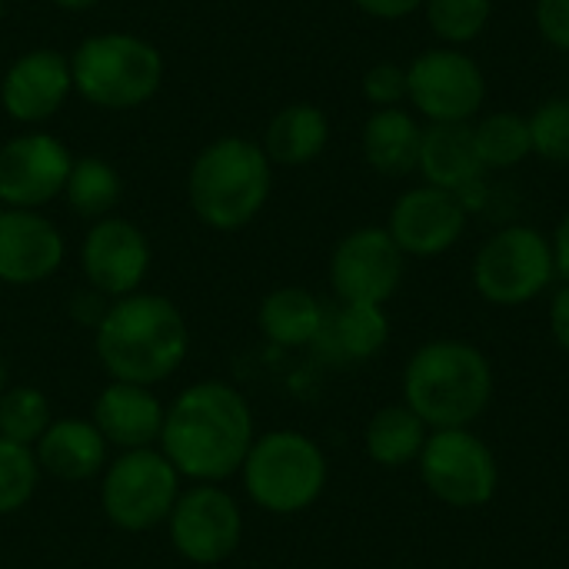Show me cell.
<instances>
[{
	"label": "cell",
	"mask_w": 569,
	"mask_h": 569,
	"mask_svg": "<svg viewBox=\"0 0 569 569\" xmlns=\"http://www.w3.org/2000/svg\"><path fill=\"white\" fill-rule=\"evenodd\" d=\"M533 23L553 50L569 53V0H537Z\"/></svg>",
	"instance_id": "cell-33"
},
{
	"label": "cell",
	"mask_w": 569,
	"mask_h": 569,
	"mask_svg": "<svg viewBox=\"0 0 569 569\" xmlns=\"http://www.w3.org/2000/svg\"><path fill=\"white\" fill-rule=\"evenodd\" d=\"M550 330H553V340L560 343V350L569 353V283L560 287L550 300Z\"/></svg>",
	"instance_id": "cell-36"
},
{
	"label": "cell",
	"mask_w": 569,
	"mask_h": 569,
	"mask_svg": "<svg viewBox=\"0 0 569 569\" xmlns=\"http://www.w3.org/2000/svg\"><path fill=\"white\" fill-rule=\"evenodd\" d=\"M53 423V410L43 390L30 383L7 387L0 397V437L20 447H37V440Z\"/></svg>",
	"instance_id": "cell-28"
},
{
	"label": "cell",
	"mask_w": 569,
	"mask_h": 569,
	"mask_svg": "<svg viewBox=\"0 0 569 569\" xmlns=\"http://www.w3.org/2000/svg\"><path fill=\"white\" fill-rule=\"evenodd\" d=\"M467 220L470 210L457 193L420 183L393 200L387 230L403 257L430 260L460 243V237L467 233Z\"/></svg>",
	"instance_id": "cell-14"
},
{
	"label": "cell",
	"mask_w": 569,
	"mask_h": 569,
	"mask_svg": "<svg viewBox=\"0 0 569 569\" xmlns=\"http://www.w3.org/2000/svg\"><path fill=\"white\" fill-rule=\"evenodd\" d=\"M150 260L153 253L147 233L123 217L93 220L80 247V267L87 287L103 293L107 300L137 293L150 273Z\"/></svg>",
	"instance_id": "cell-15"
},
{
	"label": "cell",
	"mask_w": 569,
	"mask_h": 569,
	"mask_svg": "<svg viewBox=\"0 0 569 569\" xmlns=\"http://www.w3.org/2000/svg\"><path fill=\"white\" fill-rule=\"evenodd\" d=\"M107 307H110V300H107L103 293L90 290V287H87V293H77V297L70 300V313H73V320H80V323H83V327H90V330H97V323L103 320Z\"/></svg>",
	"instance_id": "cell-35"
},
{
	"label": "cell",
	"mask_w": 569,
	"mask_h": 569,
	"mask_svg": "<svg viewBox=\"0 0 569 569\" xmlns=\"http://www.w3.org/2000/svg\"><path fill=\"white\" fill-rule=\"evenodd\" d=\"M40 473L63 480V483H83L107 470L110 463V443L93 427V420L63 417L47 427V433L33 447Z\"/></svg>",
	"instance_id": "cell-21"
},
{
	"label": "cell",
	"mask_w": 569,
	"mask_h": 569,
	"mask_svg": "<svg viewBox=\"0 0 569 569\" xmlns=\"http://www.w3.org/2000/svg\"><path fill=\"white\" fill-rule=\"evenodd\" d=\"M553 280V243L530 223L500 227L473 257V287L493 307H523Z\"/></svg>",
	"instance_id": "cell-8"
},
{
	"label": "cell",
	"mask_w": 569,
	"mask_h": 569,
	"mask_svg": "<svg viewBox=\"0 0 569 569\" xmlns=\"http://www.w3.org/2000/svg\"><path fill=\"white\" fill-rule=\"evenodd\" d=\"M190 350V330L180 307L160 293H130L110 300L93 330V353L117 383L157 387L170 380Z\"/></svg>",
	"instance_id": "cell-2"
},
{
	"label": "cell",
	"mask_w": 569,
	"mask_h": 569,
	"mask_svg": "<svg viewBox=\"0 0 569 569\" xmlns=\"http://www.w3.org/2000/svg\"><path fill=\"white\" fill-rule=\"evenodd\" d=\"M73 93L70 57L53 47L23 50L0 77V107L10 120L37 127L63 110Z\"/></svg>",
	"instance_id": "cell-16"
},
{
	"label": "cell",
	"mask_w": 569,
	"mask_h": 569,
	"mask_svg": "<svg viewBox=\"0 0 569 569\" xmlns=\"http://www.w3.org/2000/svg\"><path fill=\"white\" fill-rule=\"evenodd\" d=\"M330 143V117L317 103L297 100L280 107L263 130V153L273 167H307Z\"/></svg>",
	"instance_id": "cell-23"
},
{
	"label": "cell",
	"mask_w": 569,
	"mask_h": 569,
	"mask_svg": "<svg viewBox=\"0 0 569 569\" xmlns=\"http://www.w3.org/2000/svg\"><path fill=\"white\" fill-rule=\"evenodd\" d=\"M477 157L487 170H513L533 153L530 120L517 110H493L470 123Z\"/></svg>",
	"instance_id": "cell-27"
},
{
	"label": "cell",
	"mask_w": 569,
	"mask_h": 569,
	"mask_svg": "<svg viewBox=\"0 0 569 569\" xmlns=\"http://www.w3.org/2000/svg\"><path fill=\"white\" fill-rule=\"evenodd\" d=\"M417 173L423 177V183L450 190L457 197L480 190L487 167L477 157L470 123H430V127H423Z\"/></svg>",
	"instance_id": "cell-20"
},
{
	"label": "cell",
	"mask_w": 569,
	"mask_h": 569,
	"mask_svg": "<svg viewBox=\"0 0 569 569\" xmlns=\"http://www.w3.org/2000/svg\"><path fill=\"white\" fill-rule=\"evenodd\" d=\"M353 7L373 20H407L423 10V0H353Z\"/></svg>",
	"instance_id": "cell-34"
},
{
	"label": "cell",
	"mask_w": 569,
	"mask_h": 569,
	"mask_svg": "<svg viewBox=\"0 0 569 569\" xmlns=\"http://www.w3.org/2000/svg\"><path fill=\"white\" fill-rule=\"evenodd\" d=\"M53 7H60V10H90V7H97L100 0H50Z\"/></svg>",
	"instance_id": "cell-38"
},
{
	"label": "cell",
	"mask_w": 569,
	"mask_h": 569,
	"mask_svg": "<svg viewBox=\"0 0 569 569\" xmlns=\"http://www.w3.org/2000/svg\"><path fill=\"white\" fill-rule=\"evenodd\" d=\"M240 477L247 497L260 510L273 517H293L323 497L327 457L320 443L300 430H270L253 440Z\"/></svg>",
	"instance_id": "cell-6"
},
{
	"label": "cell",
	"mask_w": 569,
	"mask_h": 569,
	"mask_svg": "<svg viewBox=\"0 0 569 569\" xmlns=\"http://www.w3.org/2000/svg\"><path fill=\"white\" fill-rule=\"evenodd\" d=\"M423 13L443 47H467L490 27L493 0H423Z\"/></svg>",
	"instance_id": "cell-29"
},
{
	"label": "cell",
	"mask_w": 569,
	"mask_h": 569,
	"mask_svg": "<svg viewBox=\"0 0 569 569\" xmlns=\"http://www.w3.org/2000/svg\"><path fill=\"white\" fill-rule=\"evenodd\" d=\"M323 310L327 303H320V297L307 287H277L260 300L257 327L277 347H313L323 323Z\"/></svg>",
	"instance_id": "cell-24"
},
{
	"label": "cell",
	"mask_w": 569,
	"mask_h": 569,
	"mask_svg": "<svg viewBox=\"0 0 569 569\" xmlns=\"http://www.w3.org/2000/svg\"><path fill=\"white\" fill-rule=\"evenodd\" d=\"M407 257L387 227H357L330 253V287L343 303L383 307L403 283Z\"/></svg>",
	"instance_id": "cell-12"
},
{
	"label": "cell",
	"mask_w": 569,
	"mask_h": 569,
	"mask_svg": "<svg viewBox=\"0 0 569 569\" xmlns=\"http://www.w3.org/2000/svg\"><path fill=\"white\" fill-rule=\"evenodd\" d=\"M73 93L97 110H137L150 103L163 83V53L127 30L90 33L70 53Z\"/></svg>",
	"instance_id": "cell-5"
},
{
	"label": "cell",
	"mask_w": 569,
	"mask_h": 569,
	"mask_svg": "<svg viewBox=\"0 0 569 569\" xmlns=\"http://www.w3.org/2000/svg\"><path fill=\"white\" fill-rule=\"evenodd\" d=\"M63 257L67 243L50 217L0 207V283L37 287L63 267Z\"/></svg>",
	"instance_id": "cell-17"
},
{
	"label": "cell",
	"mask_w": 569,
	"mask_h": 569,
	"mask_svg": "<svg viewBox=\"0 0 569 569\" xmlns=\"http://www.w3.org/2000/svg\"><path fill=\"white\" fill-rule=\"evenodd\" d=\"M550 243H553L557 277H563V280H567V283H569V210H567V213H563V220L557 223V230H553Z\"/></svg>",
	"instance_id": "cell-37"
},
{
	"label": "cell",
	"mask_w": 569,
	"mask_h": 569,
	"mask_svg": "<svg viewBox=\"0 0 569 569\" xmlns=\"http://www.w3.org/2000/svg\"><path fill=\"white\" fill-rule=\"evenodd\" d=\"M253 440L247 397L227 380H197L167 407L157 447L183 480L223 483L240 473Z\"/></svg>",
	"instance_id": "cell-1"
},
{
	"label": "cell",
	"mask_w": 569,
	"mask_h": 569,
	"mask_svg": "<svg viewBox=\"0 0 569 569\" xmlns=\"http://www.w3.org/2000/svg\"><path fill=\"white\" fill-rule=\"evenodd\" d=\"M273 190V163L250 137L210 140L187 170L193 217L220 233L243 230L260 217Z\"/></svg>",
	"instance_id": "cell-4"
},
{
	"label": "cell",
	"mask_w": 569,
	"mask_h": 569,
	"mask_svg": "<svg viewBox=\"0 0 569 569\" xmlns=\"http://www.w3.org/2000/svg\"><path fill=\"white\" fill-rule=\"evenodd\" d=\"M167 533L187 563L217 567L230 560L243 540V510L220 483H193L190 490H180Z\"/></svg>",
	"instance_id": "cell-11"
},
{
	"label": "cell",
	"mask_w": 569,
	"mask_h": 569,
	"mask_svg": "<svg viewBox=\"0 0 569 569\" xmlns=\"http://www.w3.org/2000/svg\"><path fill=\"white\" fill-rule=\"evenodd\" d=\"M360 90H363V100H367L373 110L403 107V103H407V67H400V63H393V60H380V63H373V67L363 73Z\"/></svg>",
	"instance_id": "cell-32"
},
{
	"label": "cell",
	"mask_w": 569,
	"mask_h": 569,
	"mask_svg": "<svg viewBox=\"0 0 569 569\" xmlns=\"http://www.w3.org/2000/svg\"><path fill=\"white\" fill-rule=\"evenodd\" d=\"M183 477L160 453V447L123 450L100 473L103 517L123 533H147L167 527L170 510L180 497Z\"/></svg>",
	"instance_id": "cell-7"
},
{
	"label": "cell",
	"mask_w": 569,
	"mask_h": 569,
	"mask_svg": "<svg viewBox=\"0 0 569 569\" xmlns=\"http://www.w3.org/2000/svg\"><path fill=\"white\" fill-rule=\"evenodd\" d=\"M427 437H430V427L407 403H390L373 413V420L367 423L363 443H367V457L373 463L400 470V467L420 460Z\"/></svg>",
	"instance_id": "cell-25"
},
{
	"label": "cell",
	"mask_w": 569,
	"mask_h": 569,
	"mask_svg": "<svg viewBox=\"0 0 569 569\" xmlns=\"http://www.w3.org/2000/svg\"><path fill=\"white\" fill-rule=\"evenodd\" d=\"M73 153L43 130H23L0 143V207L40 210L63 197Z\"/></svg>",
	"instance_id": "cell-13"
},
{
	"label": "cell",
	"mask_w": 569,
	"mask_h": 569,
	"mask_svg": "<svg viewBox=\"0 0 569 569\" xmlns=\"http://www.w3.org/2000/svg\"><path fill=\"white\" fill-rule=\"evenodd\" d=\"M390 340V320L383 307L373 303H343L337 300L333 307L323 310L320 333L313 340V353L323 363H367L373 360Z\"/></svg>",
	"instance_id": "cell-19"
},
{
	"label": "cell",
	"mask_w": 569,
	"mask_h": 569,
	"mask_svg": "<svg viewBox=\"0 0 569 569\" xmlns=\"http://www.w3.org/2000/svg\"><path fill=\"white\" fill-rule=\"evenodd\" d=\"M3 390H7V363L0 357V397H3Z\"/></svg>",
	"instance_id": "cell-39"
},
{
	"label": "cell",
	"mask_w": 569,
	"mask_h": 569,
	"mask_svg": "<svg viewBox=\"0 0 569 569\" xmlns=\"http://www.w3.org/2000/svg\"><path fill=\"white\" fill-rule=\"evenodd\" d=\"M493 400V367L467 340L423 343L403 370V403L433 430H463Z\"/></svg>",
	"instance_id": "cell-3"
},
{
	"label": "cell",
	"mask_w": 569,
	"mask_h": 569,
	"mask_svg": "<svg viewBox=\"0 0 569 569\" xmlns=\"http://www.w3.org/2000/svg\"><path fill=\"white\" fill-rule=\"evenodd\" d=\"M417 463L427 490L457 510L487 507L500 483L493 450L480 437H473L470 427L433 430Z\"/></svg>",
	"instance_id": "cell-10"
},
{
	"label": "cell",
	"mask_w": 569,
	"mask_h": 569,
	"mask_svg": "<svg viewBox=\"0 0 569 569\" xmlns=\"http://www.w3.org/2000/svg\"><path fill=\"white\" fill-rule=\"evenodd\" d=\"M120 197H123V180L110 160H103L97 153L73 157V167H70V177L63 187V200L77 217H83V220L113 217Z\"/></svg>",
	"instance_id": "cell-26"
},
{
	"label": "cell",
	"mask_w": 569,
	"mask_h": 569,
	"mask_svg": "<svg viewBox=\"0 0 569 569\" xmlns=\"http://www.w3.org/2000/svg\"><path fill=\"white\" fill-rule=\"evenodd\" d=\"M3 13H7V3L0 0V23H3Z\"/></svg>",
	"instance_id": "cell-40"
},
{
	"label": "cell",
	"mask_w": 569,
	"mask_h": 569,
	"mask_svg": "<svg viewBox=\"0 0 569 569\" xmlns=\"http://www.w3.org/2000/svg\"><path fill=\"white\" fill-rule=\"evenodd\" d=\"M40 483V463L30 447L0 437V517L23 510Z\"/></svg>",
	"instance_id": "cell-30"
},
{
	"label": "cell",
	"mask_w": 569,
	"mask_h": 569,
	"mask_svg": "<svg viewBox=\"0 0 569 569\" xmlns=\"http://www.w3.org/2000/svg\"><path fill=\"white\" fill-rule=\"evenodd\" d=\"M167 407L153 393V387L137 383H107L93 400V427L103 433L110 447L123 450H147L160 443Z\"/></svg>",
	"instance_id": "cell-18"
},
{
	"label": "cell",
	"mask_w": 569,
	"mask_h": 569,
	"mask_svg": "<svg viewBox=\"0 0 569 569\" xmlns=\"http://www.w3.org/2000/svg\"><path fill=\"white\" fill-rule=\"evenodd\" d=\"M420 140H423V123L407 107L370 110L360 130L363 160L380 177H410L420 160Z\"/></svg>",
	"instance_id": "cell-22"
},
{
	"label": "cell",
	"mask_w": 569,
	"mask_h": 569,
	"mask_svg": "<svg viewBox=\"0 0 569 569\" xmlns=\"http://www.w3.org/2000/svg\"><path fill=\"white\" fill-rule=\"evenodd\" d=\"M407 103L430 123H473L487 103V73L463 47H427L407 63Z\"/></svg>",
	"instance_id": "cell-9"
},
{
	"label": "cell",
	"mask_w": 569,
	"mask_h": 569,
	"mask_svg": "<svg viewBox=\"0 0 569 569\" xmlns=\"http://www.w3.org/2000/svg\"><path fill=\"white\" fill-rule=\"evenodd\" d=\"M527 120H530L533 153L543 157L547 163L569 167V93L547 97L543 103H537V110Z\"/></svg>",
	"instance_id": "cell-31"
}]
</instances>
